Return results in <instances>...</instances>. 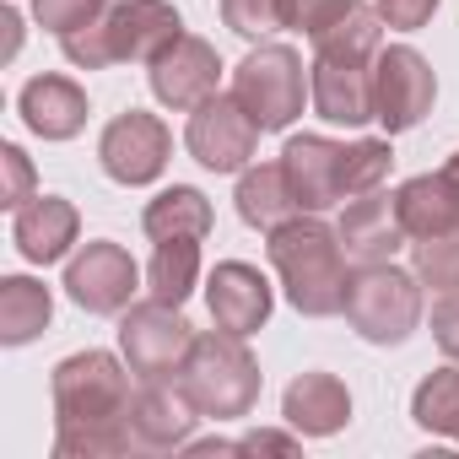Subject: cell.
Wrapping results in <instances>:
<instances>
[{"label":"cell","instance_id":"cell-29","mask_svg":"<svg viewBox=\"0 0 459 459\" xmlns=\"http://www.w3.org/2000/svg\"><path fill=\"white\" fill-rule=\"evenodd\" d=\"M411 271L421 276V287L454 292L459 287V227L454 233H432V238H411Z\"/></svg>","mask_w":459,"mask_h":459},{"label":"cell","instance_id":"cell-36","mask_svg":"<svg viewBox=\"0 0 459 459\" xmlns=\"http://www.w3.org/2000/svg\"><path fill=\"white\" fill-rule=\"evenodd\" d=\"M373 6H378V17H384L389 28H400V33H416V28H427V22H432L437 0H373Z\"/></svg>","mask_w":459,"mask_h":459},{"label":"cell","instance_id":"cell-21","mask_svg":"<svg viewBox=\"0 0 459 459\" xmlns=\"http://www.w3.org/2000/svg\"><path fill=\"white\" fill-rule=\"evenodd\" d=\"M238 216L249 227H260V233H276L281 221L303 216L298 195H292V178L281 162H260V168H244L238 178Z\"/></svg>","mask_w":459,"mask_h":459},{"label":"cell","instance_id":"cell-34","mask_svg":"<svg viewBox=\"0 0 459 459\" xmlns=\"http://www.w3.org/2000/svg\"><path fill=\"white\" fill-rule=\"evenodd\" d=\"M0 168H6V189H0V205H28L33 200V162H28V152L22 146H0Z\"/></svg>","mask_w":459,"mask_h":459},{"label":"cell","instance_id":"cell-39","mask_svg":"<svg viewBox=\"0 0 459 459\" xmlns=\"http://www.w3.org/2000/svg\"><path fill=\"white\" fill-rule=\"evenodd\" d=\"M0 28H6V60L17 55V44H22V17L6 6V12H0Z\"/></svg>","mask_w":459,"mask_h":459},{"label":"cell","instance_id":"cell-1","mask_svg":"<svg viewBox=\"0 0 459 459\" xmlns=\"http://www.w3.org/2000/svg\"><path fill=\"white\" fill-rule=\"evenodd\" d=\"M281 287H287V303L308 319H330L346 308V249H341V233L330 221H319V211H303L292 221H281L271 244H265Z\"/></svg>","mask_w":459,"mask_h":459},{"label":"cell","instance_id":"cell-3","mask_svg":"<svg viewBox=\"0 0 459 459\" xmlns=\"http://www.w3.org/2000/svg\"><path fill=\"white\" fill-rule=\"evenodd\" d=\"M130 362L114 351H76L55 368V427L130 421Z\"/></svg>","mask_w":459,"mask_h":459},{"label":"cell","instance_id":"cell-19","mask_svg":"<svg viewBox=\"0 0 459 459\" xmlns=\"http://www.w3.org/2000/svg\"><path fill=\"white\" fill-rule=\"evenodd\" d=\"M281 416L303 437H330L351 421V394L335 373H298L281 394Z\"/></svg>","mask_w":459,"mask_h":459},{"label":"cell","instance_id":"cell-13","mask_svg":"<svg viewBox=\"0 0 459 459\" xmlns=\"http://www.w3.org/2000/svg\"><path fill=\"white\" fill-rule=\"evenodd\" d=\"M271 281L255 271V265H244V260H221L211 276H205V308H211V319H216V330H227V335H255L265 319H271Z\"/></svg>","mask_w":459,"mask_h":459},{"label":"cell","instance_id":"cell-7","mask_svg":"<svg viewBox=\"0 0 459 459\" xmlns=\"http://www.w3.org/2000/svg\"><path fill=\"white\" fill-rule=\"evenodd\" d=\"M432 98H437V76L411 44H389L373 55V119L389 135L416 130L432 114Z\"/></svg>","mask_w":459,"mask_h":459},{"label":"cell","instance_id":"cell-9","mask_svg":"<svg viewBox=\"0 0 459 459\" xmlns=\"http://www.w3.org/2000/svg\"><path fill=\"white\" fill-rule=\"evenodd\" d=\"M168 152H173V135H168V125H162L157 114H146V108L114 114V119L103 125V135H98V162H103V173H108L114 184H130V189L162 178Z\"/></svg>","mask_w":459,"mask_h":459},{"label":"cell","instance_id":"cell-5","mask_svg":"<svg viewBox=\"0 0 459 459\" xmlns=\"http://www.w3.org/2000/svg\"><path fill=\"white\" fill-rule=\"evenodd\" d=\"M233 98L244 103V114L276 135L303 114V55L292 44H260L238 60L233 71Z\"/></svg>","mask_w":459,"mask_h":459},{"label":"cell","instance_id":"cell-33","mask_svg":"<svg viewBox=\"0 0 459 459\" xmlns=\"http://www.w3.org/2000/svg\"><path fill=\"white\" fill-rule=\"evenodd\" d=\"M103 17H108V12H103ZM103 17L60 39V49H65V60H71V65H82V71H103V65H114V44H108Z\"/></svg>","mask_w":459,"mask_h":459},{"label":"cell","instance_id":"cell-40","mask_svg":"<svg viewBox=\"0 0 459 459\" xmlns=\"http://www.w3.org/2000/svg\"><path fill=\"white\" fill-rule=\"evenodd\" d=\"M443 184H448V189H454V200H459V152L443 162Z\"/></svg>","mask_w":459,"mask_h":459},{"label":"cell","instance_id":"cell-25","mask_svg":"<svg viewBox=\"0 0 459 459\" xmlns=\"http://www.w3.org/2000/svg\"><path fill=\"white\" fill-rule=\"evenodd\" d=\"M384 17H378V6H362V0H357V6L351 12H341L325 33H314L308 44H314V55H330V60H373L378 49H384Z\"/></svg>","mask_w":459,"mask_h":459},{"label":"cell","instance_id":"cell-37","mask_svg":"<svg viewBox=\"0 0 459 459\" xmlns=\"http://www.w3.org/2000/svg\"><path fill=\"white\" fill-rule=\"evenodd\" d=\"M432 341L443 346V357L459 362V287L437 298V308H432Z\"/></svg>","mask_w":459,"mask_h":459},{"label":"cell","instance_id":"cell-4","mask_svg":"<svg viewBox=\"0 0 459 459\" xmlns=\"http://www.w3.org/2000/svg\"><path fill=\"white\" fill-rule=\"evenodd\" d=\"M346 325L373 341V346H400L416 319H421V276L416 271H400L394 260L384 265H362L346 287Z\"/></svg>","mask_w":459,"mask_h":459},{"label":"cell","instance_id":"cell-10","mask_svg":"<svg viewBox=\"0 0 459 459\" xmlns=\"http://www.w3.org/2000/svg\"><path fill=\"white\" fill-rule=\"evenodd\" d=\"M135 287H141L135 260L119 244H108V238L82 244V255H71V265H65V292L87 314H125Z\"/></svg>","mask_w":459,"mask_h":459},{"label":"cell","instance_id":"cell-32","mask_svg":"<svg viewBox=\"0 0 459 459\" xmlns=\"http://www.w3.org/2000/svg\"><path fill=\"white\" fill-rule=\"evenodd\" d=\"M103 12H108L103 0H33L39 28H44V33H55V39H65V33L87 28V22H98Z\"/></svg>","mask_w":459,"mask_h":459},{"label":"cell","instance_id":"cell-31","mask_svg":"<svg viewBox=\"0 0 459 459\" xmlns=\"http://www.w3.org/2000/svg\"><path fill=\"white\" fill-rule=\"evenodd\" d=\"M221 22L238 39H271L287 28V0H221Z\"/></svg>","mask_w":459,"mask_h":459},{"label":"cell","instance_id":"cell-38","mask_svg":"<svg viewBox=\"0 0 459 459\" xmlns=\"http://www.w3.org/2000/svg\"><path fill=\"white\" fill-rule=\"evenodd\" d=\"M303 437V432H298ZM298 437H287V432H249V437H238L244 443V454H298Z\"/></svg>","mask_w":459,"mask_h":459},{"label":"cell","instance_id":"cell-15","mask_svg":"<svg viewBox=\"0 0 459 459\" xmlns=\"http://www.w3.org/2000/svg\"><path fill=\"white\" fill-rule=\"evenodd\" d=\"M195 421H200V411H195V400L184 394V384L173 389L168 378H141V389L130 394V427H135L141 454L184 448L189 432H195Z\"/></svg>","mask_w":459,"mask_h":459},{"label":"cell","instance_id":"cell-14","mask_svg":"<svg viewBox=\"0 0 459 459\" xmlns=\"http://www.w3.org/2000/svg\"><path fill=\"white\" fill-rule=\"evenodd\" d=\"M281 168L303 211H330L346 200V146L330 135H292L281 146Z\"/></svg>","mask_w":459,"mask_h":459},{"label":"cell","instance_id":"cell-2","mask_svg":"<svg viewBox=\"0 0 459 459\" xmlns=\"http://www.w3.org/2000/svg\"><path fill=\"white\" fill-rule=\"evenodd\" d=\"M178 384H184V394L195 400L200 416H211V421H238L260 400V362L249 357L244 335H227V330L195 335Z\"/></svg>","mask_w":459,"mask_h":459},{"label":"cell","instance_id":"cell-12","mask_svg":"<svg viewBox=\"0 0 459 459\" xmlns=\"http://www.w3.org/2000/svg\"><path fill=\"white\" fill-rule=\"evenodd\" d=\"M335 233H341L346 260H357V265H384V260H394V255L405 249V238H411L405 221H400L394 195H384V189L351 195V205H346L341 221H335Z\"/></svg>","mask_w":459,"mask_h":459},{"label":"cell","instance_id":"cell-18","mask_svg":"<svg viewBox=\"0 0 459 459\" xmlns=\"http://www.w3.org/2000/svg\"><path fill=\"white\" fill-rule=\"evenodd\" d=\"M76 233H82V216H76V205L60 200V195H33V200L17 205V216H12V244H17V255H22L28 265H55V260H65L71 244H76Z\"/></svg>","mask_w":459,"mask_h":459},{"label":"cell","instance_id":"cell-24","mask_svg":"<svg viewBox=\"0 0 459 459\" xmlns=\"http://www.w3.org/2000/svg\"><path fill=\"white\" fill-rule=\"evenodd\" d=\"M49 314H55V298L44 281H33V276L0 281V341L6 346H28L33 335H44Z\"/></svg>","mask_w":459,"mask_h":459},{"label":"cell","instance_id":"cell-26","mask_svg":"<svg viewBox=\"0 0 459 459\" xmlns=\"http://www.w3.org/2000/svg\"><path fill=\"white\" fill-rule=\"evenodd\" d=\"M146 287H152V298L184 308V298L200 287V238H162V244L152 249Z\"/></svg>","mask_w":459,"mask_h":459},{"label":"cell","instance_id":"cell-30","mask_svg":"<svg viewBox=\"0 0 459 459\" xmlns=\"http://www.w3.org/2000/svg\"><path fill=\"white\" fill-rule=\"evenodd\" d=\"M389 168H394L389 141H378V135L351 141V146H346V195H368V189H378V184L389 178Z\"/></svg>","mask_w":459,"mask_h":459},{"label":"cell","instance_id":"cell-17","mask_svg":"<svg viewBox=\"0 0 459 459\" xmlns=\"http://www.w3.org/2000/svg\"><path fill=\"white\" fill-rule=\"evenodd\" d=\"M108 28V44H114V60H157L178 33H184V17L173 12V0H119L103 17Z\"/></svg>","mask_w":459,"mask_h":459},{"label":"cell","instance_id":"cell-23","mask_svg":"<svg viewBox=\"0 0 459 459\" xmlns=\"http://www.w3.org/2000/svg\"><path fill=\"white\" fill-rule=\"evenodd\" d=\"M211 200L195 189V184H173L162 189L146 211H141V227H146V238L162 244V238H205L211 233Z\"/></svg>","mask_w":459,"mask_h":459},{"label":"cell","instance_id":"cell-28","mask_svg":"<svg viewBox=\"0 0 459 459\" xmlns=\"http://www.w3.org/2000/svg\"><path fill=\"white\" fill-rule=\"evenodd\" d=\"M125 454H141L130 421H108V427H55V459H125Z\"/></svg>","mask_w":459,"mask_h":459},{"label":"cell","instance_id":"cell-11","mask_svg":"<svg viewBox=\"0 0 459 459\" xmlns=\"http://www.w3.org/2000/svg\"><path fill=\"white\" fill-rule=\"evenodd\" d=\"M216 82H221V60H216V49H211L205 39H195V33H178V39L152 60V92H157V103H168V108H178V114L200 108V103L216 92Z\"/></svg>","mask_w":459,"mask_h":459},{"label":"cell","instance_id":"cell-27","mask_svg":"<svg viewBox=\"0 0 459 459\" xmlns=\"http://www.w3.org/2000/svg\"><path fill=\"white\" fill-rule=\"evenodd\" d=\"M411 416H416V427H427V432L459 443V368L427 373V378L416 384V394H411Z\"/></svg>","mask_w":459,"mask_h":459},{"label":"cell","instance_id":"cell-16","mask_svg":"<svg viewBox=\"0 0 459 459\" xmlns=\"http://www.w3.org/2000/svg\"><path fill=\"white\" fill-rule=\"evenodd\" d=\"M308 98H314L319 119L357 130V125L373 119V71L362 60L314 55V65H308Z\"/></svg>","mask_w":459,"mask_h":459},{"label":"cell","instance_id":"cell-22","mask_svg":"<svg viewBox=\"0 0 459 459\" xmlns=\"http://www.w3.org/2000/svg\"><path fill=\"white\" fill-rule=\"evenodd\" d=\"M394 205H400V221H405L411 238H432V233H454V227H459V200L443 184V173L405 178L394 189Z\"/></svg>","mask_w":459,"mask_h":459},{"label":"cell","instance_id":"cell-6","mask_svg":"<svg viewBox=\"0 0 459 459\" xmlns=\"http://www.w3.org/2000/svg\"><path fill=\"white\" fill-rule=\"evenodd\" d=\"M189 346H195V330L184 325L178 303L146 298V303H130L125 319H119V357L130 362L135 378H173V373H184Z\"/></svg>","mask_w":459,"mask_h":459},{"label":"cell","instance_id":"cell-35","mask_svg":"<svg viewBox=\"0 0 459 459\" xmlns=\"http://www.w3.org/2000/svg\"><path fill=\"white\" fill-rule=\"evenodd\" d=\"M357 0H287V28H298V33H325L341 12H351Z\"/></svg>","mask_w":459,"mask_h":459},{"label":"cell","instance_id":"cell-8","mask_svg":"<svg viewBox=\"0 0 459 459\" xmlns=\"http://www.w3.org/2000/svg\"><path fill=\"white\" fill-rule=\"evenodd\" d=\"M260 135H265V130L244 114V103H238L233 92H227V98L211 92L200 108H189L184 146H189V157H195L200 168H211V173H238V168H249Z\"/></svg>","mask_w":459,"mask_h":459},{"label":"cell","instance_id":"cell-20","mask_svg":"<svg viewBox=\"0 0 459 459\" xmlns=\"http://www.w3.org/2000/svg\"><path fill=\"white\" fill-rule=\"evenodd\" d=\"M17 108H22L28 130L44 135V141H71V135H82V125H87V92H82L71 76H33V82L22 87Z\"/></svg>","mask_w":459,"mask_h":459}]
</instances>
